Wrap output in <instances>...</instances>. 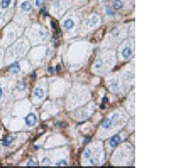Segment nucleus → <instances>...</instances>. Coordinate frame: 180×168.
<instances>
[{
	"label": "nucleus",
	"mask_w": 180,
	"mask_h": 168,
	"mask_svg": "<svg viewBox=\"0 0 180 168\" xmlns=\"http://www.w3.org/2000/svg\"><path fill=\"white\" fill-rule=\"evenodd\" d=\"M124 6V3L122 2L121 0H114V7L115 9H121Z\"/></svg>",
	"instance_id": "obj_11"
},
{
	"label": "nucleus",
	"mask_w": 180,
	"mask_h": 168,
	"mask_svg": "<svg viewBox=\"0 0 180 168\" xmlns=\"http://www.w3.org/2000/svg\"><path fill=\"white\" fill-rule=\"evenodd\" d=\"M57 125L60 126V127H67V124L66 123H63V122H58Z\"/></svg>",
	"instance_id": "obj_24"
},
{
	"label": "nucleus",
	"mask_w": 180,
	"mask_h": 168,
	"mask_svg": "<svg viewBox=\"0 0 180 168\" xmlns=\"http://www.w3.org/2000/svg\"><path fill=\"white\" fill-rule=\"evenodd\" d=\"M90 164L92 165V166H96L97 164H98V160H97V158H96V157H93V158H90Z\"/></svg>",
	"instance_id": "obj_17"
},
{
	"label": "nucleus",
	"mask_w": 180,
	"mask_h": 168,
	"mask_svg": "<svg viewBox=\"0 0 180 168\" xmlns=\"http://www.w3.org/2000/svg\"><path fill=\"white\" fill-rule=\"evenodd\" d=\"M44 15H45V16H48V15H49V13H48L47 12H45V13H44Z\"/></svg>",
	"instance_id": "obj_32"
},
{
	"label": "nucleus",
	"mask_w": 180,
	"mask_h": 168,
	"mask_svg": "<svg viewBox=\"0 0 180 168\" xmlns=\"http://www.w3.org/2000/svg\"><path fill=\"white\" fill-rule=\"evenodd\" d=\"M10 3H11V0H2L1 1V6L3 9H6L9 6Z\"/></svg>",
	"instance_id": "obj_12"
},
{
	"label": "nucleus",
	"mask_w": 180,
	"mask_h": 168,
	"mask_svg": "<svg viewBox=\"0 0 180 168\" xmlns=\"http://www.w3.org/2000/svg\"><path fill=\"white\" fill-rule=\"evenodd\" d=\"M97 18L96 17H93L92 19H91V22L89 23L90 26H94V25H96L97 23Z\"/></svg>",
	"instance_id": "obj_20"
},
{
	"label": "nucleus",
	"mask_w": 180,
	"mask_h": 168,
	"mask_svg": "<svg viewBox=\"0 0 180 168\" xmlns=\"http://www.w3.org/2000/svg\"><path fill=\"white\" fill-rule=\"evenodd\" d=\"M107 100H108V99L106 98V97H104V98L103 99V102H102V104H101V106H100V108H101L102 110H104V109L106 108V103H107Z\"/></svg>",
	"instance_id": "obj_21"
},
{
	"label": "nucleus",
	"mask_w": 180,
	"mask_h": 168,
	"mask_svg": "<svg viewBox=\"0 0 180 168\" xmlns=\"http://www.w3.org/2000/svg\"><path fill=\"white\" fill-rule=\"evenodd\" d=\"M44 95V91L42 87H37L34 91V96H36L37 98H42Z\"/></svg>",
	"instance_id": "obj_8"
},
{
	"label": "nucleus",
	"mask_w": 180,
	"mask_h": 168,
	"mask_svg": "<svg viewBox=\"0 0 180 168\" xmlns=\"http://www.w3.org/2000/svg\"><path fill=\"white\" fill-rule=\"evenodd\" d=\"M112 121L111 118H107V119H106L104 121L102 122V127H103L104 129H110L111 127H112Z\"/></svg>",
	"instance_id": "obj_5"
},
{
	"label": "nucleus",
	"mask_w": 180,
	"mask_h": 168,
	"mask_svg": "<svg viewBox=\"0 0 180 168\" xmlns=\"http://www.w3.org/2000/svg\"><path fill=\"white\" fill-rule=\"evenodd\" d=\"M13 140H14L13 137H11V136H7V137H6L4 139V140H3V142H2V145L4 147H7L13 142Z\"/></svg>",
	"instance_id": "obj_9"
},
{
	"label": "nucleus",
	"mask_w": 180,
	"mask_h": 168,
	"mask_svg": "<svg viewBox=\"0 0 180 168\" xmlns=\"http://www.w3.org/2000/svg\"><path fill=\"white\" fill-rule=\"evenodd\" d=\"M106 13H107L109 16H114V11L111 7L107 6L106 8Z\"/></svg>",
	"instance_id": "obj_15"
},
{
	"label": "nucleus",
	"mask_w": 180,
	"mask_h": 168,
	"mask_svg": "<svg viewBox=\"0 0 180 168\" xmlns=\"http://www.w3.org/2000/svg\"><path fill=\"white\" fill-rule=\"evenodd\" d=\"M74 25H75L74 22H73V20H71V19H67V20L64 22V23H63V26L65 27L67 30L72 29V28L74 27Z\"/></svg>",
	"instance_id": "obj_6"
},
{
	"label": "nucleus",
	"mask_w": 180,
	"mask_h": 168,
	"mask_svg": "<svg viewBox=\"0 0 180 168\" xmlns=\"http://www.w3.org/2000/svg\"><path fill=\"white\" fill-rule=\"evenodd\" d=\"M49 71H50V73H52V72H53V69H52V67H49Z\"/></svg>",
	"instance_id": "obj_30"
},
{
	"label": "nucleus",
	"mask_w": 180,
	"mask_h": 168,
	"mask_svg": "<svg viewBox=\"0 0 180 168\" xmlns=\"http://www.w3.org/2000/svg\"><path fill=\"white\" fill-rule=\"evenodd\" d=\"M20 66H19V64L18 63H14V64H13V65H11V67H10V71L13 73V74H18L19 72H20Z\"/></svg>",
	"instance_id": "obj_7"
},
{
	"label": "nucleus",
	"mask_w": 180,
	"mask_h": 168,
	"mask_svg": "<svg viewBox=\"0 0 180 168\" xmlns=\"http://www.w3.org/2000/svg\"><path fill=\"white\" fill-rule=\"evenodd\" d=\"M24 121H25V123H26L27 126H29V127H32L36 124L37 122V117L34 113H29L28 115H26V117L24 118Z\"/></svg>",
	"instance_id": "obj_1"
},
{
	"label": "nucleus",
	"mask_w": 180,
	"mask_h": 168,
	"mask_svg": "<svg viewBox=\"0 0 180 168\" xmlns=\"http://www.w3.org/2000/svg\"><path fill=\"white\" fill-rule=\"evenodd\" d=\"M90 140H91V138L88 137V138H86V139H85V141H84V142H85V143H88V142H89Z\"/></svg>",
	"instance_id": "obj_26"
},
{
	"label": "nucleus",
	"mask_w": 180,
	"mask_h": 168,
	"mask_svg": "<svg viewBox=\"0 0 180 168\" xmlns=\"http://www.w3.org/2000/svg\"><path fill=\"white\" fill-rule=\"evenodd\" d=\"M110 88L112 92H117L119 90V84L117 81H112L110 84Z\"/></svg>",
	"instance_id": "obj_10"
},
{
	"label": "nucleus",
	"mask_w": 180,
	"mask_h": 168,
	"mask_svg": "<svg viewBox=\"0 0 180 168\" xmlns=\"http://www.w3.org/2000/svg\"><path fill=\"white\" fill-rule=\"evenodd\" d=\"M121 53H122V56L124 57V58H128L130 57L132 51V49H130V47H125L122 50Z\"/></svg>",
	"instance_id": "obj_4"
},
{
	"label": "nucleus",
	"mask_w": 180,
	"mask_h": 168,
	"mask_svg": "<svg viewBox=\"0 0 180 168\" xmlns=\"http://www.w3.org/2000/svg\"><path fill=\"white\" fill-rule=\"evenodd\" d=\"M21 9H22V11H25V12H28V11H31L32 10V4L29 1H24V2L21 4L20 5Z\"/></svg>",
	"instance_id": "obj_3"
},
{
	"label": "nucleus",
	"mask_w": 180,
	"mask_h": 168,
	"mask_svg": "<svg viewBox=\"0 0 180 168\" xmlns=\"http://www.w3.org/2000/svg\"><path fill=\"white\" fill-rule=\"evenodd\" d=\"M2 94H3V91H2V88L0 87V97L2 96Z\"/></svg>",
	"instance_id": "obj_29"
},
{
	"label": "nucleus",
	"mask_w": 180,
	"mask_h": 168,
	"mask_svg": "<svg viewBox=\"0 0 180 168\" xmlns=\"http://www.w3.org/2000/svg\"><path fill=\"white\" fill-rule=\"evenodd\" d=\"M0 19H1V13H0Z\"/></svg>",
	"instance_id": "obj_33"
},
{
	"label": "nucleus",
	"mask_w": 180,
	"mask_h": 168,
	"mask_svg": "<svg viewBox=\"0 0 180 168\" xmlns=\"http://www.w3.org/2000/svg\"><path fill=\"white\" fill-rule=\"evenodd\" d=\"M44 3H45V0H36V1H35L36 6H38V7L42 6V5Z\"/></svg>",
	"instance_id": "obj_19"
},
{
	"label": "nucleus",
	"mask_w": 180,
	"mask_h": 168,
	"mask_svg": "<svg viewBox=\"0 0 180 168\" xmlns=\"http://www.w3.org/2000/svg\"><path fill=\"white\" fill-rule=\"evenodd\" d=\"M56 165H57L58 166H67V165H68V162L66 161V160H61V161L58 162V163H57Z\"/></svg>",
	"instance_id": "obj_22"
},
{
	"label": "nucleus",
	"mask_w": 180,
	"mask_h": 168,
	"mask_svg": "<svg viewBox=\"0 0 180 168\" xmlns=\"http://www.w3.org/2000/svg\"><path fill=\"white\" fill-rule=\"evenodd\" d=\"M45 10H46V8H45V7H44V6H43V7H42V8L40 9V13H43V12H44V11H45Z\"/></svg>",
	"instance_id": "obj_28"
},
{
	"label": "nucleus",
	"mask_w": 180,
	"mask_h": 168,
	"mask_svg": "<svg viewBox=\"0 0 180 168\" xmlns=\"http://www.w3.org/2000/svg\"><path fill=\"white\" fill-rule=\"evenodd\" d=\"M52 26L53 29H55L57 31L58 30V24H57V22L54 20H52Z\"/></svg>",
	"instance_id": "obj_23"
},
{
	"label": "nucleus",
	"mask_w": 180,
	"mask_h": 168,
	"mask_svg": "<svg viewBox=\"0 0 180 168\" xmlns=\"http://www.w3.org/2000/svg\"><path fill=\"white\" fill-rule=\"evenodd\" d=\"M60 66H58V67H57V68H56V70H57V71H60Z\"/></svg>",
	"instance_id": "obj_31"
},
{
	"label": "nucleus",
	"mask_w": 180,
	"mask_h": 168,
	"mask_svg": "<svg viewBox=\"0 0 180 168\" xmlns=\"http://www.w3.org/2000/svg\"><path fill=\"white\" fill-rule=\"evenodd\" d=\"M32 79H35L36 78V73H35V72H34V73L32 74Z\"/></svg>",
	"instance_id": "obj_27"
},
{
	"label": "nucleus",
	"mask_w": 180,
	"mask_h": 168,
	"mask_svg": "<svg viewBox=\"0 0 180 168\" xmlns=\"http://www.w3.org/2000/svg\"><path fill=\"white\" fill-rule=\"evenodd\" d=\"M91 154H92V152H91V150L90 149H86L85 152H84V157H86V158H89L90 156H91Z\"/></svg>",
	"instance_id": "obj_16"
},
{
	"label": "nucleus",
	"mask_w": 180,
	"mask_h": 168,
	"mask_svg": "<svg viewBox=\"0 0 180 168\" xmlns=\"http://www.w3.org/2000/svg\"><path fill=\"white\" fill-rule=\"evenodd\" d=\"M120 141H121V137H120L119 135H115L114 137H112L110 139V146L112 148H115L120 143Z\"/></svg>",
	"instance_id": "obj_2"
},
{
	"label": "nucleus",
	"mask_w": 180,
	"mask_h": 168,
	"mask_svg": "<svg viewBox=\"0 0 180 168\" xmlns=\"http://www.w3.org/2000/svg\"><path fill=\"white\" fill-rule=\"evenodd\" d=\"M17 88L20 90V91H24V90L26 89V83L24 82V81H22V82H20L19 85H18Z\"/></svg>",
	"instance_id": "obj_13"
},
{
	"label": "nucleus",
	"mask_w": 180,
	"mask_h": 168,
	"mask_svg": "<svg viewBox=\"0 0 180 168\" xmlns=\"http://www.w3.org/2000/svg\"><path fill=\"white\" fill-rule=\"evenodd\" d=\"M38 166V163L35 161H34L32 159L29 160V162L27 163V166Z\"/></svg>",
	"instance_id": "obj_18"
},
{
	"label": "nucleus",
	"mask_w": 180,
	"mask_h": 168,
	"mask_svg": "<svg viewBox=\"0 0 180 168\" xmlns=\"http://www.w3.org/2000/svg\"><path fill=\"white\" fill-rule=\"evenodd\" d=\"M103 65H104V61L102 60L101 58H98L96 60V66H94V67H96V68L98 69V68H101V67H103Z\"/></svg>",
	"instance_id": "obj_14"
},
{
	"label": "nucleus",
	"mask_w": 180,
	"mask_h": 168,
	"mask_svg": "<svg viewBox=\"0 0 180 168\" xmlns=\"http://www.w3.org/2000/svg\"><path fill=\"white\" fill-rule=\"evenodd\" d=\"M40 34L42 36L43 38H44V37H46V36H47V33H46V32H45V31H42V30H40Z\"/></svg>",
	"instance_id": "obj_25"
}]
</instances>
